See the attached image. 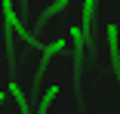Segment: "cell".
I'll return each instance as SVG.
<instances>
[{
  "label": "cell",
  "mask_w": 120,
  "mask_h": 114,
  "mask_svg": "<svg viewBox=\"0 0 120 114\" xmlns=\"http://www.w3.org/2000/svg\"><path fill=\"white\" fill-rule=\"evenodd\" d=\"M68 3H71V0H59V3H56V6H52V9H49V12H46V15H52V12H59V9H65V6H68Z\"/></svg>",
  "instance_id": "cell-7"
},
{
  "label": "cell",
  "mask_w": 120,
  "mask_h": 114,
  "mask_svg": "<svg viewBox=\"0 0 120 114\" xmlns=\"http://www.w3.org/2000/svg\"><path fill=\"white\" fill-rule=\"evenodd\" d=\"M92 9H95V0H86V3H83V34L89 31V22H92Z\"/></svg>",
  "instance_id": "cell-3"
},
{
  "label": "cell",
  "mask_w": 120,
  "mask_h": 114,
  "mask_svg": "<svg viewBox=\"0 0 120 114\" xmlns=\"http://www.w3.org/2000/svg\"><path fill=\"white\" fill-rule=\"evenodd\" d=\"M3 15H6V22H9V28H15L19 34H25V28L19 25V19H15V12H12V3H9V0L3 3Z\"/></svg>",
  "instance_id": "cell-2"
},
{
  "label": "cell",
  "mask_w": 120,
  "mask_h": 114,
  "mask_svg": "<svg viewBox=\"0 0 120 114\" xmlns=\"http://www.w3.org/2000/svg\"><path fill=\"white\" fill-rule=\"evenodd\" d=\"M3 99H6V96H3V93H0V105H3Z\"/></svg>",
  "instance_id": "cell-8"
},
{
  "label": "cell",
  "mask_w": 120,
  "mask_h": 114,
  "mask_svg": "<svg viewBox=\"0 0 120 114\" xmlns=\"http://www.w3.org/2000/svg\"><path fill=\"white\" fill-rule=\"evenodd\" d=\"M108 37H111V56L117 59V28H114V25L108 28Z\"/></svg>",
  "instance_id": "cell-5"
},
{
  "label": "cell",
  "mask_w": 120,
  "mask_h": 114,
  "mask_svg": "<svg viewBox=\"0 0 120 114\" xmlns=\"http://www.w3.org/2000/svg\"><path fill=\"white\" fill-rule=\"evenodd\" d=\"M56 96H59V86H56V83H52V86H49V89H46V96H43V102H40V114H43V111H46V108H49V102H52V99H56Z\"/></svg>",
  "instance_id": "cell-4"
},
{
  "label": "cell",
  "mask_w": 120,
  "mask_h": 114,
  "mask_svg": "<svg viewBox=\"0 0 120 114\" xmlns=\"http://www.w3.org/2000/svg\"><path fill=\"white\" fill-rule=\"evenodd\" d=\"M9 93H12V99L19 102V111H22V114H28V99H25V93L19 89V83H12V80H9Z\"/></svg>",
  "instance_id": "cell-1"
},
{
  "label": "cell",
  "mask_w": 120,
  "mask_h": 114,
  "mask_svg": "<svg viewBox=\"0 0 120 114\" xmlns=\"http://www.w3.org/2000/svg\"><path fill=\"white\" fill-rule=\"evenodd\" d=\"M59 49H65V40H56L52 46H46V53H43V59H49L52 53H59Z\"/></svg>",
  "instance_id": "cell-6"
}]
</instances>
